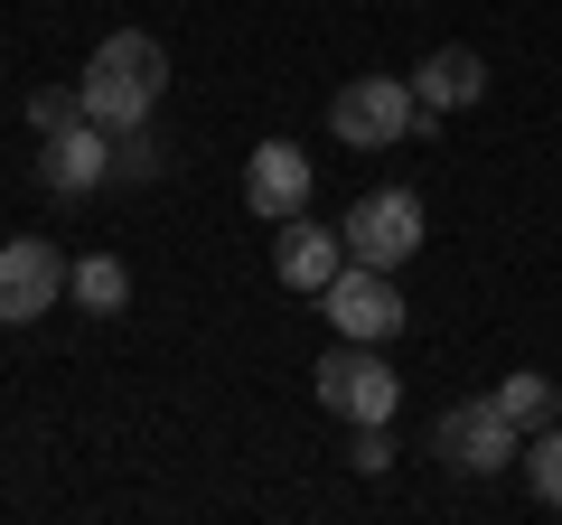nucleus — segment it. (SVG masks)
<instances>
[{
	"label": "nucleus",
	"instance_id": "obj_1",
	"mask_svg": "<svg viewBox=\"0 0 562 525\" xmlns=\"http://www.w3.org/2000/svg\"><path fill=\"white\" fill-rule=\"evenodd\" d=\"M160 94H169V47L150 29H113L94 47V66H85V113L103 132H140V122L160 113Z\"/></svg>",
	"mask_w": 562,
	"mask_h": 525
},
{
	"label": "nucleus",
	"instance_id": "obj_2",
	"mask_svg": "<svg viewBox=\"0 0 562 525\" xmlns=\"http://www.w3.org/2000/svg\"><path fill=\"white\" fill-rule=\"evenodd\" d=\"M328 132H338L347 150H394L403 132H422V94L413 76H357L328 94Z\"/></svg>",
	"mask_w": 562,
	"mask_h": 525
},
{
	"label": "nucleus",
	"instance_id": "obj_3",
	"mask_svg": "<svg viewBox=\"0 0 562 525\" xmlns=\"http://www.w3.org/2000/svg\"><path fill=\"white\" fill-rule=\"evenodd\" d=\"M319 413H338V423H394V404H403V384H394V366L375 357L366 338H347V347H328L319 357Z\"/></svg>",
	"mask_w": 562,
	"mask_h": 525
},
{
	"label": "nucleus",
	"instance_id": "obj_4",
	"mask_svg": "<svg viewBox=\"0 0 562 525\" xmlns=\"http://www.w3.org/2000/svg\"><path fill=\"white\" fill-rule=\"evenodd\" d=\"M338 235H347V262H384V272H394V262L422 254V198L413 188H375V198L347 206Z\"/></svg>",
	"mask_w": 562,
	"mask_h": 525
},
{
	"label": "nucleus",
	"instance_id": "obj_5",
	"mask_svg": "<svg viewBox=\"0 0 562 525\" xmlns=\"http://www.w3.org/2000/svg\"><path fill=\"white\" fill-rule=\"evenodd\" d=\"M431 450H441L450 469H469V479H487V469L525 460V432L497 413V394H479V404H450L441 432H431Z\"/></svg>",
	"mask_w": 562,
	"mask_h": 525
},
{
	"label": "nucleus",
	"instance_id": "obj_6",
	"mask_svg": "<svg viewBox=\"0 0 562 525\" xmlns=\"http://www.w3.org/2000/svg\"><path fill=\"white\" fill-rule=\"evenodd\" d=\"M66 272H76V262H66L47 235H10L0 244V320L20 328V320H38V310H57Z\"/></svg>",
	"mask_w": 562,
	"mask_h": 525
},
{
	"label": "nucleus",
	"instance_id": "obj_7",
	"mask_svg": "<svg viewBox=\"0 0 562 525\" xmlns=\"http://www.w3.org/2000/svg\"><path fill=\"white\" fill-rule=\"evenodd\" d=\"M319 301H328V320H338V338H366V347H375V338H394V328H403V291H394L384 262H347Z\"/></svg>",
	"mask_w": 562,
	"mask_h": 525
},
{
	"label": "nucleus",
	"instance_id": "obj_8",
	"mask_svg": "<svg viewBox=\"0 0 562 525\" xmlns=\"http://www.w3.org/2000/svg\"><path fill=\"white\" fill-rule=\"evenodd\" d=\"M103 179H113V132H103V122H66V132L38 142V188L85 198V188H103Z\"/></svg>",
	"mask_w": 562,
	"mask_h": 525
},
{
	"label": "nucleus",
	"instance_id": "obj_9",
	"mask_svg": "<svg viewBox=\"0 0 562 525\" xmlns=\"http://www.w3.org/2000/svg\"><path fill=\"white\" fill-rule=\"evenodd\" d=\"M301 198H310V150L301 142H262L254 160H244V206L254 216H301Z\"/></svg>",
	"mask_w": 562,
	"mask_h": 525
},
{
	"label": "nucleus",
	"instance_id": "obj_10",
	"mask_svg": "<svg viewBox=\"0 0 562 525\" xmlns=\"http://www.w3.org/2000/svg\"><path fill=\"white\" fill-rule=\"evenodd\" d=\"M272 272H281L291 291H328V282L347 272V235H328V225H310V216H281Z\"/></svg>",
	"mask_w": 562,
	"mask_h": 525
},
{
	"label": "nucleus",
	"instance_id": "obj_11",
	"mask_svg": "<svg viewBox=\"0 0 562 525\" xmlns=\"http://www.w3.org/2000/svg\"><path fill=\"white\" fill-rule=\"evenodd\" d=\"M413 94H422V113H460V103L487 94V57L479 47H431L413 66Z\"/></svg>",
	"mask_w": 562,
	"mask_h": 525
},
{
	"label": "nucleus",
	"instance_id": "obj_12",
	"mask_svg": "<svg viewBox=\"0 0 562 525\" xmlns=\"http://www.w3.org/2000/svg\"><path fill=\"white\" fill-rule=\"evenodd\" d=\"M497 413H506L516 432H543V423H562V384L525 366V376H506V384H497Z\"/></svg>",
	"mask_w": 562,
	"mask_h": 525
},
{
	"label": "nucleus",
	"instance_id": "obj_13",
	"mask_svg": "<svg viewBox=\"0 0 562 525\" xmlns=\"http://www.w3.org/2000/svg\"><path fill=\"white\" fill-rule=\"evenodd\" d=\"M66 291H76V301L94 310V320H113V310H132V272H122L113 254H85L76 272H66Z\"/></svg>",
	"mask_w": 562,
	"mask_h": 525
},
{
	"label": "nucleus",
	"instance_id": "obj_14",
	"mask_svg": "<svg viewBox=\"0 0 562 525\" xmlns=\"http://www.w3.org/2000/svg\"><path fill=\"white\" fill-rule=\"evenodd\" d=\"M525 488H535L543 506H562V423L525 432Z\"/></svg>",
	"mask_w": 562,
	"mask_h": 525
},
{
	"label": "nucleus",
	"instance_id": "obj_15",
	"mask_svg": "<svg viewBox=\"0 0 562 525\" xmlns=\"http://www.w3.org/2000/svg\"><path fill=\"white\" fill-rule=\"evenodd\" d=\"M66 122H94L85 113V85H38V94H29V132L47 142V132H66Z\"/></svg>",
	"mask_w": 562,
	"mask_h": 525
},
{
	"label": "nucleus",
	"instance_id": "obj_16",
	"mask_svg": "<svg viewBox=\"0 0 562 525\" xmlns=\"http://www.w3.org/2000/svg\"><path fill=\"white\" fill-rule=\"evenodd\" d=\"M160 169V150L140 142V132H113V179H150Z\"/></svg>",
	"mask_w": 562,
	"mask_h": 525
},
{
	"label": "nucleus",
	"instance_id": "obj_17",
	"mask_svg": "<svg viewBox=\"0 0 562 525\" xmlns=\"http://www.w3.org/2000/svg\"><path fill=\"white\" fill-rule=\"evenodd\" d=\"M347 460H357V469H384V460H394V450H384V423H357V450H347Z\"/></svg>",
	"mask_w": 562,
	"mask_h": 525
}]
</instances>
